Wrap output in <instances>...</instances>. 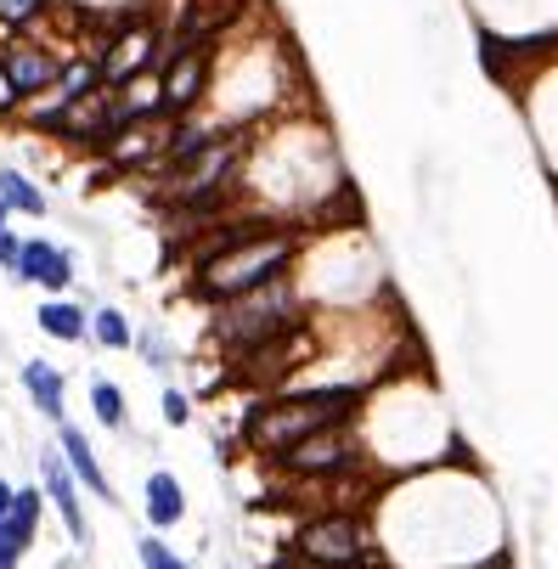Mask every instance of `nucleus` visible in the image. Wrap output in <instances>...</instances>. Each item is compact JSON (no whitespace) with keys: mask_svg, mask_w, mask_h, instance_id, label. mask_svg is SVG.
<instances>
[{"mask_svg":"<svg viewBox=\"0 0 558 569\" xmlns=\"http://www.w3.org/2000/svg\"><path fill=\"white\" fill-rule=\"evenodd\" d=\"M226 569H238V563H226Z\"/></svg>","mask_w":558,"mask_h":569,"instance_id":"28","label":"nucleus"},{"mask_svg":"<svg viewBox=\"0 0 558 569\" xmlns=\"http://www.w3.org/2000/svg\"><path fill=\"white\" fill-rule=\"evenodd\" d=\"M34 12H40V0H0V18H7V23H23Z\"/></svg>","mask_w":558,"mask_h":569,"instance_id":"23","label":"nucleus"},{"mask_svg":"<svg viewBox=\"0 0 558 569\" xmlns=\"http://www.w3.org/2000/svg\"><path fill=\"white\" fill-rule=\"evenodd\" d=\"M147 63H153V34L147 29H130V34L113 40V52L97 68H102V85H124L135 74H147Z\"/></svg>","mask_w":558,"mask_h":569,"instance_id":"12","label":"nucleus"},{"mask_svg":"<svg viewBox=\"0 0 558 569\" xmlns=\"http://www.w3.org/2000/svg\"><path fill=\"white\" fill-rule=\"evenodd\" d=\"M57 446H63V462H68V473H74V480H79L90 496H102V502L113 507V502H119V496H113V480L102 473V462H97V451H90L85 429H74V423L63 417V423H57Z\"/></svg>","mask_w":558,"mask_h":569,"instance_id":"8","label":"nucleus"},{"mask_svg":"<svg viewBox=\"0 0 558 569\" xmlns=\"http://www.w3.org/2000/svg\"><path fill=\"white\" fill-rule=\"evenodd\" d=\"M0 204H7L12 215H29V220H40L45 209H52V204H45V193L23 169H0Z\"/></svg>","mask_w":558,"mask_h":569,"instance_id":"16","label":"nucleus"},{"mask_svg":"<svg viewBox=\"0 0 558 569\" xmlns=\"http://www.w3.org/2000/svg\"><path fill=\"white\" fill-rule=\"evenodd\" d=\"M12 502H18V485H7V480H0V518L12 513Z\"/></svg>","mask_w":558,"mask_h":569,"instance_id":"26","label":"nucleus"},{"mask_svg":"<svg viewBox=\"0 0 558 569\" xmlns=\"http://www.w3.org/2000/svg\"><path fill=\"white\" fill-rule=\"evenodd\" d=\"M294 552H299L305 569H366V563H384L379 541H372L366 525L355 513H344V507L305 518L299 536H294Z\"/></svg>","mask_w":558,"mask_h":569,"instance_id":"4","label":"nucleus"},{"mask_svg":"<svg viewBox=\"0 0 558 569\" xmlns=\"http://www.w3.org/2000/svg\"><path fill=\"white\" fill-rule=\"evenodd\" d=\"M18 563H23V552L7 541V530H0V569H18Z\"/></svg>","mask_w":558,"mask_h":569,"instance_id":"25","label":"nucleus"},{"mask_svg":"<svg viewBox=\"0 0 558 569\" xmlns=\"http://www.w3.org/2000/svg\"><path fill=\"white\" fill-rule=\"evenodd\" d=\"M40 485H45V502L63 513L68 541H74L79 552H90V518H85V502H79V480L68 473V462H63L57 451H40Z\"/></svg>","mask_w":558,"mask_h":569,"instance_id":"6","label":"nucleus"},{"mask_svg":"<svg viewBox=\"0 0 558 569\" xmlns=\"http://www.w3.org/2000/svg\"><path fill=\"white\" fill-rule=\"evenodd\" d=\"M90 339H97L102 350H130L135 327H130V316L119 305H97V310H90Z\"/></svg>","mask_w":558,"mask_h":569,"instance_id":"18","label":"nucleus"},{"mask_svg":"<svg viewBox=\"0 0 558 569\" xmlns=\"http://www.w3.org/2000/svg\"><path fill=\"white\" fill-rule=\"evenodd\" d=\"M12 282H40V288L52 294V299H63V294L74 288V254L57 249V243H45V237H29L23 254H18Z\"/></svg>","mask_w":558,"mask_h":569,"instance_id":"7","label":"nucleus"},{"mask_svg":"<svg viewBox=\"0 0 558 569\" xmlns=\"http://www.w3.org/2000/svg\"><path fill=\"white\" fill-rule=\"evenodd\" d=\"M355 390L350 384H328V390H310V395H276V401H260L249 417H243V446L254 457H283L294 451L299 440L321 435V429H339V423H355Z\"/></svg>","mask_w":558,"mask_h":569,"instance_id":"2","label":"nucleus"},{"mask_svg":"<svg viewBox=\"0 0 558 569\" xmlns=\"http://www.w3.org/2000/svg\"><path fill=\"white\" fill-rule=\"evenodd\" d=\"M34 327L45 339H63V344H85L90 339V316H85V305H74V299H45L40 310H34Z\"/></svg>","mask_w":558,"mask_h":569,"instance_id":"14","label":"nucleus"},{"mask_svg":"<svg viewBox=\"0 0 558 569\" xmlns=\"http://www.w3.org/2000/svg\"><path fill=\"white\" fill-rule=\"evenodd\" d=\"M135 558H142V569H193L186 558H175L169 541H158V536H142V541H135Z\"/></svg>","mask_w":558,"mask_h":569,"instance_id":"20","label":"nucleus"},{"mask_svg":"<svg viewBox=\"0 0 558 569\" xmlns=\"http://www.w3.org/2000/svg\"><path fill=\"white\" fill-rule=\"evenodd\" d=\"M18 384L29 390V401H34V412L45 417V423H63V406H68V377L52 366V361H23L18 366Z\"/></svg>","mask_w":558,"mask_h":569,"instance_id":"10","label":"nucleus"},{"mask_svg":"<svg viewBox=\"0 0 558 569\" xmlns=\"http://www.w3.org/2000/svg\"><path fill=\"white\" fill-rule=\"evenodd\" d=\"M90 412H97L102 429L124 435L130 429V412H124V390L113 384V377H90Z\"/></svg>","mask_w":558,"mask_h":569,"instance_id":"17","label":"nucleus"},{"mask_svg":"<svg viewBox=\"0 0 558 569\" xmlns=\"http://www.w3.org/2000/svg\"><path fill=\"white\" fill-rule=\"evenodd\" d=\"M158 417L169 423V429H186V423H193V395H186V390H164Z\"/></svg>","mask_w":558,"mask_h":569,"instance_id":"21","label":"nucleus"},{"mask_svg":"<svg viewBox=\"0 0 558 569\" xmlns=\"http://www.w3.org/2000/svg\"><path fill=\"white\" fill-rule=\"evenodd\" d=\"M57 569H79V558H63V563H57Z\"/></svg>","mask_w":558,"mask_h":569,"instance_id":"27","label":"nucleus"},{"mask_svg":"<svg viewBox=\"0 0 558 569\" xmlns=\"http://www.w3.org/2000/svg\"><path fill=\"white\" fill-rule=\"evenodd\" d=\"M0 530H7V541H12L18 552L34 547V530H40V491H34V485H18V502H12L7 518H0Z\"/></svg>","mask_w":558,"mask_h":569,"instance_id":"15","label":"nucleus"},{"mask_svg":"<svg viewBox=\"0 0 558 569\" xmlns=\"http://www.w3.org/2000/svg\"><path fill=\"white\" fill-rule=\"evenodd\" d=\"M142 513H147L153 530H175L180 518H186V485L175 480L169 468H153V473H147V485H142Z\"/></svg>","mask_w":558,"mask_h":569,"instance_id":"11","label":"nucleus"},{"mask_svg":"<svg viewBox=\"0 0 558 569\" xmlns=\"http://www.w3.org/2000/svg\"><path fill=\"white\" fill-rule=\"evenodd\" d=\"M294 249H299V237L288 226H238V231H226L215 237V243L198 254V299H243L254 288H265V282L276 276H288L294 265Z\"/></svg>","mask_w":558,"mask_h":569,"instance_id":"1","label":"nucleus"},{"mask_svg":"<svg viewBox=\"0 0 558 569\" xmlns=\"http://www.w3.org/2000/svg\"><path fill=\"white\" fill-rule=\"evenodd\" d=\"M276 462H283L294 480H339V473H350L361 462V446L350 435V423H339V429H321V435L299 440L294 451H283Z\"/></svg>","mask_w":558,"mask_h":569,"instance_id":"5","label":"nucleus"},{"mask_svg":"<svg viewBox=\"0 0 558 569\" xmlns=\"http://www.w3.org/2000/svg\"><path fill=\"white\" fill-rule=\"evenodd\" d=\"M130 350H142V361L153 366V372H169V339H164V327H142V333H135V344Z\"/></svg>","mask_w":558,"mask_h":569,"instance_id":"19","label":"nucleus"},{"mask_svg":"<svg viewBox=\"0 0 558 569\" xmlns=\"http://www.w3.org/2000/svg\"><path fill=\"white\" fill-rule=\"evenodd\" d=\"M294 327H305L299 294H294L288 276H276V282H265V288H254V294H243V299H226V305L215 310V344H220L231 361H249L254 350L288 339Z\"/></svg>","mask_w":558,"mask_h":569,"instance_id":"3","label":"nucleus"},{"mask_svg":"<svg viewBox=\"0 0 558 569\" xmlns=\"http://www.w3.org/2000/svg\"><path fill=\"white\" fill-rule=\"evenodd\" d=\"M23 97H18V90H12V79H7V68H0V119H7L12 108H18Z\"/></svg>","mask_w":558,"mask_h":569,"instance_id":"24","label":"nucleus"},{"mask_svg":"<svg viewBox=\"0 0 558 569\" xmlns=\"http://www.w3.org/2000/svg\"><path fill=\"white\" fill-rule=\"evenodd\" d=\"M0 68H7V79H12V90H18L23 102L34 97V90H52V85H57V74H63L52 57L40 52V45H18V52H12L7 63H0Z\"/></svg>","mask_w":558,"mask_h":569,"instance_id":"13","label":"nucleus"},{"mask_svg":"<svg viewBox=\"0 0 558 569\" xmlns=\"http://www.w3.org/2000/svg\"><path fill=\"white\" fill-rule=\"evenodd\" d=\"M204 52H193V45H186V52H175L169 57V68L158 74V85H164V113H186L193 108L198 97H204Z\"/></svg>","mask_w":558,"mask_h":569,"instance_id":"9","label":"nucleus"},{"mask_svg":"<svg viewBox=\"0 0 558 569\" xmlns=\"http://www.w3.org/2000/svg\"><path fill=\"white\" fill-rule=\"evenodd\" d=\"M7 220H12V209L0 204V271H18V254H23V243H18V231H12Z\"/></svg>","mask_w":558,"mask_h":569,"instance_id":"22","label":"nucleus"}]
</instances>
